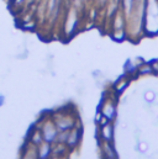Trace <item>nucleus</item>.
I'll list each match as a JSON object with an SVG mask.
<instances>
[{
  "mask_svg": "<svg viewBox=\"0 0 158 159\" xmlns=\"http://www.w3.org/2000/svg\"><path fill=\"white\" fill-rule=\"evenodd\" d=\"M56 137V129L51 126H46L43 128V138L46 142H52L53 138Z\"/></svg>",
  "mask_w": 158,
  "mask_h": 159,
  "instance_id": "f257e3e1",
  "label": "nucleus"
},
{
  "mask_svg": "<svg viewBox=\"0 0 158 159\" xmlns=\"http://www.w3.org/2000/svg\"><path fill=\"white\" fill-rule=\"evenodd\" d=\"M49 147L47 144H44L42 148H40V158H46L49 154Z\"/></svg>",
  "mask_w": 158,
  "mask_h": 159,
  "instance_id": "f03ea898",
  "label": "nucleus"
},
{
  "mask_svg": "<svg viewBox=\"0 0 158 159\" xmlns=\"http://www.w3.org/2000/svg\"><path fill=\"white\" fill-rule=\"evenodd\" d=\"M104 114L109 117V119H111L113 116H114V109H113V106H110V105H106V107L104 109Z\"/></svg>",
  "mask_w": 158,
  "mask_h": 159,
  "instance_id": "7ed1b4c3",
  "label": "nucleus"
},
{
  "mask_svg": "<svg viewBox=\"0 0 158 159\" xmlns=\"http://www.w3.org/2000/svg\"><path fill=\"white\" fill-rule=\"evenodd\" d=\"M104 132L106 133V134H104V137L106 139H110V137H111V127H104Z\"/></svg>",
  "mask_w": 158,
  "mask_h": 159,
  "instance_id": "20e7f679",
  "label": "nucleus"
},
{
  "mask_svg": "<svg viewBox=\"0 0 158 159\" xmlns=\"http://www.w3.org/2000/svg\"><path fill=\"white\" fill-rule=\"evenodd\" d=\"M4 102H5V96L4 95H0V107L4 105Z\"/></svg>",
  "mask_w": 158,
  "mask_h": 159,
  "instance_id": "39448f33",
  "label": "nucleus"
},
{
  "mask_svg": "<svg viewBox=\"0 0 158 159\" xmlns=\"http://www.w3.org/2000/svg\"><path fill=\"white\" fill-rule=\"evenodd\" d=\"M24 2H25V0H15V1H14L15 5H21V4H24Z\"/></svg>",
  "mask_w": 158,
  "mask_h": 159,
  "instance_id": "423d86ee",
  "label": "nucleus"
},
{
  "mask_svg": "<svg viewBox=\"0 0 158 159\" xmlns=\"http://www.w3.org/2000/svg\"><path fill=\"white\" fill-rule=\"evenodd\" d=\"M9 1H11V2H14V1H15V0H9Z\"/></svg>",
  "mask_w": 158,
  "mask_h": 159,
  "instance_id": "0eeeda50",
  "label": "nucleus"
}]
</instances>
